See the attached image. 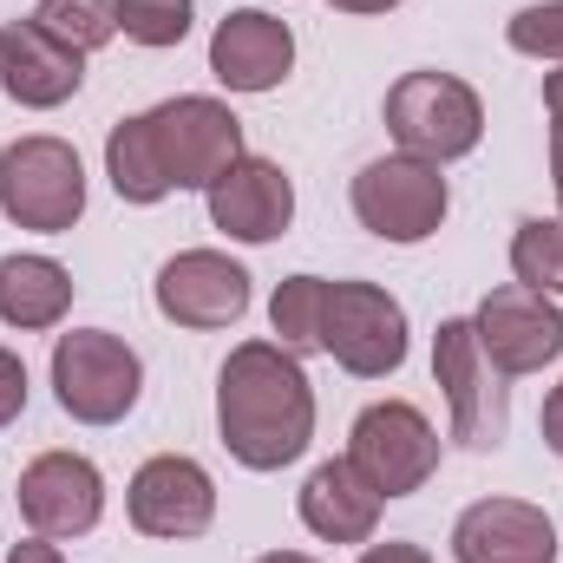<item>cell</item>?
<instances>
[{"mask_svg": "<svg viewBox=\"0 0 563 563\" xmlns=\"http://www.w3.org/2000/svg\"><path fill=\"white\" fill-rule=\"evenodd\" d=\"M73 308V269L53 256H0V321L20 334L59 328Z\"/></svg>", "mask_w": 563, "mask_h": 563, "instance_id": "19", "label": "cell"}, {"mask_svg": "<svg viewBox=\"0 0 563 563\" xmlns=\"http://www.w3.org/2000/svg\"><path fill=\"white\" fill-rule=\"evenodd\" d=\"M432 380L445 387L452 439H459V445H472V452L505 445V426H511V407H505V374L485 361L478 328H472L465 314L439 321V334H432Z\"/></svg>", "mask_w": 563, "mask_h": 563, "instance_id": "8", "label": "cell"}, {"mask_svg": "<svg viewBox=\"0 0 563 563\" xmlns=\"http://www.w3.org/2000/svg\"><path fill=\"white\" fill-rule=\"evenodd\" d=\"M538 426H544V445H551V452L563 459V387H551V400H544Z\"/></svg>", "mask_w": 563, "mask_h": 563, "instance_id": "28", "label": "cell"}, {"mask_svg": "<svg viewBox=\"0 0 563 563\" xmlns=\"http://www.w3.org/2000/svg\"><path fill=\"white\" fill-rule=\"evenodd\" d=\"M328 7H341V13H394L400 0H328Z\"/></svg>", "mask_w": 563, "mask_h": 563, "instance_id": "32", "label": "cell"}, {"mask_svg": "<svg viewBox=\"0 0 563 563\" xmlns=\"http://www.w3.org/2000/svg\"><path fill=\"white\" fill-rule=\"evenodd\" d=\"M511 276L538 295H563V217H525L511 236Z\"/></svg>", "mask_w": 563, "mask_h": 563, "instance_id": "22", "label": "cell"}, {"mask_svg": "<svg viewBox=\"0 0 563 563\" xmlns=\"http://www.w3.org/2000/svg\"><path fill=\"white\" fill-rule=\"evenodd\" d=\"M544 112H551V125H563V66L544 73Z\"/></svg>", "mask_w": 563, "mask_h": 563, "instance_id": "30", "label": "cell"}, {"mask_svg": "<svg viewBox=\"0 0 563 563\" xmlns=\"http://www.w3.org/2000/svg\"><path fill=\"white\" fill-rule=\"evenodd\" d=\"M106 177L125 203H164L170 197V177L157 164V144H151V119H119L106 132Z\"/></svg>", "mask_w": 563, "mask_h": 563, "instance_id": "20", "label": "cell"}, {"mask_svg": "<svg viewBox=\"0 0 563 563\" xmlns=\"http://www.w3.org/2000/svg\"><path fill=\"white\" fill-rule=\"evenodd\" d=\"M321 354H334L354 380H387L407 367V308L380 282H328Z\"/></svg>", "mask_w": 563, "mask_h": 563, "instance_id": "6", "label": "cell"}, {"mask_svg": "<svg viewBox=\"0 0 563 563\" xmlns=\"http://www.w3.org/2000/svg\"><path fill=\"white\" fill-rule=\"evenodd\" d=\"M445 210H452V190H445L439 164H426V157L394 151V157H374V164L354 177V217H361V230L380 236V243L413 250L426 236H439Z\"/></svg>", "mask_w": 563, "mask_h": 563, "instance_id": "5", "label": "cell"}, {"mask_svg": "<svg viewBox=\"0 0 563 563\" xmlns=\"http://www.w3.org/2000/svg\"><path fill=\"white\" fill-rule=\"evenodd\" d=\"M7 563H66V558H59V544H53V538H26V544H13V551H7Z\"/></svg>", "mask_w": 563, "mask_h": 563, "instance_id": "29", "label": "cell"}, {"mask_svg": "<svg viewBox=\"0 0 563 563\" xmlns=\"http://www.w3.org/2000/svg\"><path fill=\"white\" fill-rule=\"evenodd\" d=\"M321 314H328V282L321 276H288L269 301V328L276 341L301 361V354H321Z\"/></svg>", "mask_w": 563, "mask_h": 563, "instance_id": "21", "label": "cell"}, {"mask_svg": "<svg viewBox=\"0 0 563 563\" xmlns=\"http://www.w3.org/2000/svg\"><path fill=\"white\" fill-rule=\"evenodd\" d=\"M144 119H151V144H157V164H164L170 190H210L243 157V119L223 99L184 92V99L151 106Z\"/></svg>", "mask_w": 563, "mask_h": 563, "instance_id": "7", "label": "cell"}, {"mask_svg": "<svg viewBox=\"0 0 563 563\" xmlns=\"http://www.w3.org/2000/svg\"><path fill=\"white\" fill-rule=\"evenodd\" d=\"M20 518L33 525V538H86L106 518V478L92 459L79 452H40L20 472Z\"/></svg>", "mask_w": 563, "mask_h": 563, "instance_id": "13", "label": "cell"}, {"mask_svg": "<svg viewBox=\"0 0 563 563\" xmlns=\"http://www.w3.org/2000/svg\"><path fill=\"white\" fill-rule=\"evenodd\" d=\"M210 223L230 236V243H276L282 230L295 223V184H288V170H282L276 157H236L210 190Z\"/></svg>", "mask_w": 563, "mask_h": 563, "instance_id": "14", "label": "cell"}, {"mask_svg": "<svg viewBox=\"0 0 563 563\" xmlns=\"http://www.w3.org/2000/svg\"><path fill=\"white\" fill-rule=\"evenodd\" d=\"M20 413H26V361L0 347V426H13Z\"/></svg>", "mask_w": 563, "mask_h": 563, "instance_id": "26", "label": "cell"}, {"mask_svg": "<svg viewBox=\"0 0 563 563\" xmlns=\"http://www.w3.org/2000/svg\"><path fill=\"white\" fill-rule=\"evenodd\" d=\"M0 210L20 230L40 236H66L86 217V164L66 139H13L0 151Z\"/></svg>", "mask_w": 563, "mask_h": 563, "instance_id": "3", "label": "cell"}, {"mask_svg": "<svg viewBox=\"0 0 563 563\" xmlns=\"http://www.w3.org/2000/svg\"><path fill=\"white\" fill-rule=\"evenodd\" d=\"M26 20H33V26H46V33H53L59 46H73V53H99V46L119 33L112 0H40Z\"/></svg>", "mask_w": 563, "mask_h": 563, "instance_id": "23", "label": "cell"}, {"mask_svg": "<svg viewBox=\"0 0 563 563\" xmlns=\"http://www.w3.org/2000/svg\"><path fill=\"white\" fill-rule=\"evenodd\" d=\"M380 492L347 465V459H321L301 485V525L321 538V544H374V525H380Z\"/></svg>", "mask_w": 563, "mask_h": 563, "instance_id": "18", "label": "cell"}, {"mask_svg": "<svg viewBox=\"0 0 563 563\" xmlns=\"http://www.w3.org/2000/svg\"><path fill=\"white\" fill-rule=\"evenodd\" d=\"M472 328H478V347H485V361H492L505 380H518V374H538V367L563 361V308L551 301V295L525 288V282H505V288H492V295L478 301Z\"/></svg>", "mask_w": 563, "mask_h": 563, "instance_id": "10", "label": "cell"}, {"mask_svg": "<svg viewBox=\"0 0 563 563\" xmlns=\"http://www.w3.org/2000/svg\"><path fill=\"white\" fill-rule=\"evenodd\" d=\"M459 563H558V525L525 498H478L452 525Z\"/></svg>", "mask_w": 563, "mask_h": 563, "instance_id": "16", "label": "cell"}, {"mask_svg": "<svg viewBox=\"0 0 563 563\" xmlns=\"http://www.w3.org/2000/svg\"><path fill=\"white\" fill-rule=\"evenodd\" d=\"M0 86H7L13 106L53 112V106H66V99L86 86V53L59 46V40H53L46 26H33V20H7V26H0Z\"/></svg>", "mask_w": 563, "mask_h": 563, "instance_id": "17", "label": "cell"}, {"mask_svg": "<svg viewBox=\"0 0 563 563\" xmlns=\"http://www.w3.org/2000/svg\"><path fill=\"white\" fill-rule=\"evenodd\" d=\"M551 184H558V210H563V125H551Z\"/></svg>", "mask_w": 563, "mask_h": 563, "instance_id": "31", "label": "cell"}, {"mask_svg": "<svg viewBox=\"0 0 563 563\" xmlns=\"http://www.w3.org/2000/svg\"><path fill=\"white\" fill-rule=\"evenodd\" d=\"M387 132L407 157H426V164H459L472 157L478 139H485V99L452 79V73H407L394 79L387 92Z\"/></svg>", "mask_w": 563, "mask_h": 563, "instance_id": "2", "label": "cell"}, {"mask_svg": "<svg viewBox=\"0 0 563 563\" xmlns=\"http://www.w3.org/2000/svg\"><path fill=\"white\" fill-rule=\"evenodd\" d=\"M125 511H132V531L144 538H164V544H184V538H203L217 525V485L197 459L184 452H157L132 472V492H125Z\"/></svg>", "mask_w": 563, "mask_h": 563, "instance_id": "11", "label": "cell"}, {"mask_svg": "<svg viewBox=\"0 0 563 563\" xmlns=\"http://www.w3.org/2000/svg\"><path fill=\"white\" fill-rule=\"evenodd\" d=\"M347 465L380 498H413L439 472V432L413 400H374L347 432Z\"/></svg>", "mask_w": 563, "mask_h": 563, "instance_id": "9", "label": "cell"}, {"mask_svg": "<svg viewBox=\"0 0 563 563\" xmlns=\"http://www.w3.org/2000/svg\"><path fill=\"white\" fill-rule=\"evenodd\" d=\"M295 73V33L263 7H236L210 33V79L223 92H276Z\"/></svg>", "mask_w": 563, "mask_h": 563, "instance_id": "15", "label": "cell"}, {"mask_svg": "<svg viewBox=\"0 0 563 563\" xmlns=\"http://www.w3.org/2000/svg\"><path fill=\"white\" fill-rule=\"evenodd\" d=\"M256 563H314V558H301V551H269V558H256Z\"/></svg>", "mask_w": 563, "mask_h": 563, "instance_id": "33", "label": "cell"}, {"mask_svg": "<svg viewBox=\"0 0 563 563\" xmlns=\"http://www.w3.org/2000/svg\"><path fill=\"white\" fill-rule=\"evenodd\" d=\"M361 563H432V551L426 544H407V538H387V544H367Z\"/></svg>", "mask_w": 563, "mask_h": 563, "instance_id": "27", "label": "cell"}, {"mask_svg": "<svg viewBox=\"0 0 563 563\" xmlns=\"http://www.w3.org/2000/svg\"><path fill=\"white\" fill-rule=\"evenodd\" d=\"M157 314L177 321V328H236L250 314V269L230 263L223 250H184L157 269Z\"/></svg>", "mask_w": 563, "mask_h": 563, "instance_id": "12", "label": "cell"}, {"mask_svg": "<svg viewBox=\"0 0 563 563\" xmlns=\"http://www.w3.org/2000/svg\"><path fill=\"white\" fill-rule=\"evenodd\" d=\"M112 20H119V33H125L132 46L164 53V46H184L197 7H190V0H112Z\"/></svg>", "mask_w": 563, "mask_h": 563, "instance_id": "24", "label": "cell"}, {"mask_svg": "<svg viewBox=\"0 0 563 563\" xmlns=\"http://www.w3.org/2000/svg\"><path fill=\"white\" fill-rule=\"evenodd\" d=\"M217 432L236 465L282 472L308 452L314 439V387L301 361L282 341H243L230 347L217 374Z\"/></svg>", "mask_w": 563, "mask_h": 563, "instance_id": "1", "label": "cell"}, {"mask_svg": "<svg viewBox=\"0 0 563 563\" xmlns=\"http://www.w3.org/2000/svg\"><path fill=\"white\" fill-rule=\"evenodd\" d=\"M144 361L132 354V341L106 334V328H73L53 341V394L59 413H73L79 426H119L139 407Z\"/></svg>", "mask_w": 563, "mask_h": 563, "instance_id": "4", "label": "cell"}, {"mask_svg": "<svg viewBox=\"0 0 563 563\" xmlns=\"http://www.w3.org/2000/svg\"><path fill=\"white\" fill-rule=\"evenodd\" d=\"M505 40H511V53H525V59H551V66H563V0L518 7V13L505 20Z\"/></svg>", "mask_w": 563, "mask_h": 563, "instance_id": "25", "label": "cell"}]
</instances>
